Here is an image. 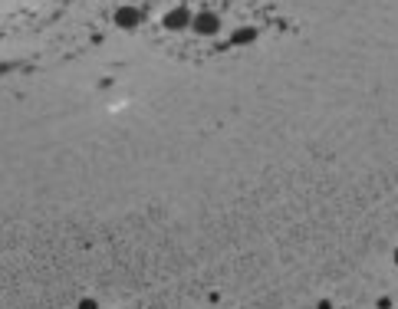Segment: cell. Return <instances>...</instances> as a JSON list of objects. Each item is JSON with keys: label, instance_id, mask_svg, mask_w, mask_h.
Wrapping results in <instances>:
<instances>
[{"label": "cell", "instance_id": "obj_1", "mask_svg": "<svg viewBox=\"0 0 398 309\" xmlns=\"http://www.w3.org/2000/svg\"><path fill=\"white\" fill-rule=\"evenodd\" d=\"M395 263H398V250H395Z\"/></svg>", "mask_w": 398, "mask_h": 309}]
</instances>
